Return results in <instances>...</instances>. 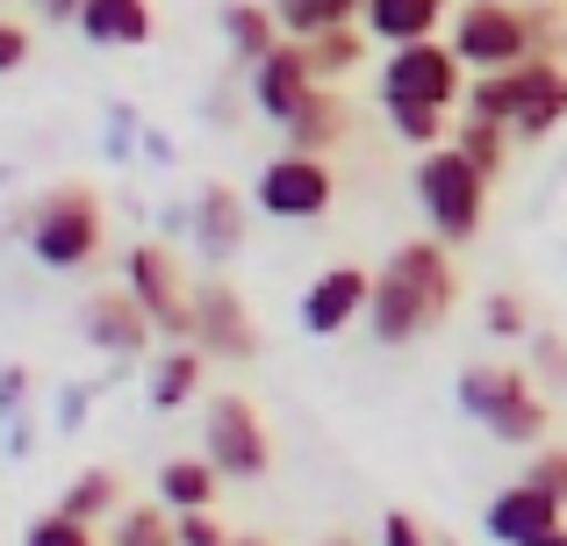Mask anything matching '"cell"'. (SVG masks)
Instances as JSON below:
<instances>
[{"label":"cell","instance_id":"obj_1","mask_svg":"<svg viewBox=\"0 0 567 546\" xmlns=\"http://www.w3.org/2000/svg\"><path fill=\"white\" fill-rule=\"evenodd\" d=\"M460 302V267L439 238H410L381 259L374 302H367V331L381 346H416L424 331H439Z\"/></svg>","mask_w":567,"mask_h":546},{"label":"cell","instance_id":"obj_2","mask_svg":"<svg viewBox=\"0 0 567 546\" xmlns=\"http://www.w3.org/2000/svg\"><path fill=\"white\" fill-rule=\"evenodd\" d=\"M467 115L503 123L517 144H539L567 123V65L554 58H525L503 72H467Z\"/></svg>","mask_w":567,"mask_h":546},{"label":"cell","instance_id":"obj_3","mask_svg":"<svg viewBox=\"0 0 567 546\" xmlns=\"http://www.w3.org/2000/svg\"><path fill=\"white\" fill-rule=\"evenodd\" d=\"M460 410L482 424L496 446H546V424H554V403L546 389L532 381V367H511V360H482L460 374Z\"/></svg>","mask_w":567,"mask_h":546},{"label":"cell","instance_id":"obj_4","mask_svg":"<svg viewBox=\"0 0 567 546\" xmlns=\"http://www.w3.org/2000/svg\"><path fill=\"white\" fill-rule=\"evenodd\" d=\"M22 245L37 253V267L51 274H80L101 259V245H109V216H101V195L80 181L51 187V195L37 202V209L22 216Z\"/></svg>","mask_w":567,"mask_h":546},{"label":"cell","instance_id":"obj_5","mask_svg":"<svg viewBox=\"0 0 567 546\" xmlns=\"http://www.w3.org/2000/svg\"><path fill=\"white\" fill-rule=\"evenodd\" d=\"M488 187H496V181H488L482 166H467L453 144H439V152L416 158V209H424V224H431L439 245H467L474 230H482Z\"/></svg>","mask_w":567,"mask_h":546},{"label":"cell","instance_id":"obj_6","mask_svg":"<svg viewBox=\"0 0 567 546\" xmlns=\"http://www.w3.org/2000/svg\"><path fill=\"white\" fill-rule=\"evenodd\" d=\"M445 43L460 51L467 72H503L532 58V14L525 0H460L453 22H445Z\"/></svg>","mask_w":567,"mask_h":546},{"label":"cell","instance_id":"obj_7","mask_svg":"<svg viewBox=\"0 0 567 546\" xmlns=\"http://www.w3.org/2000/svg\"><path fill=\"white\" fill-rule=\"evenodd\" d=\"M251 202H259V216H274V224H317V216H331V202H338V173H331V158L280 152V158L259 166Z\"/></svg>","mask_w":567,"mask_h":546},{"label":"cell","instance_id":"obj_8","mask_svg":"<svg viewBox=\"0 0 567 546\" xmlns=\"http://www.w3.org/2000/svg\"><path fill=\"white\" fill-rule=\"evenodd\" d=\"M202 453H208V467L230 475V482H259L266 467H274V439H266V418L251 410V395H208Z\"/></svg>","mask_w":567,"mask_h":546},{"label":"cell","instance_id":"obj_9","mask_svg":"<svg viewBox=\"0 0 567 546\" xmlns=\"http://www.w3.org/2000/svg\"><path fill=\"white\" fill-rule=\"evenodd\" d=\"M123 288L137 295V309L158 323V338H194V280L181 274L173 245H137L123 259Z\"/></svg>","mask_w":567,"mask_h":546},{"label":"cell","instance_id":"obj_10","mask_svg":"<svg viewBox=\"0 0 567 546\" xmlns=\"http://www.w3.org/2000/svg\"><path fill=\"white\" fill-rule=\"evenodd\" d=\"M460 51L445 37H424V43H395L381 58V101H424V109H453L460 101Z\"/></svg>","mask_w":567,"mask_h":546},{"label":"cell","instance_id":"obj_11","mask_svg":"<svg viewBox=\"0 0 567 546\" xmlns=\"http://www.w3.org/2000/svg\"><path fill=\"white\" fill-rule=\"evenodd\" d=\"M208 360H259V317L245 309V295L230 280H194V338Z\"/></svg>","mask_w":567,"mask_h":546},{"label":"cell","instance_id":"obj_12","mask_svg":"<svg viewBox=\"0 0 567 546\" xmlns=\"http://www.w3.org/2000/svg\"><path fill=\"white\" fill-rule=\"evenodd\" d=\"M80 331H86V346L109 352V360H137V352H152L158 323L137 309V295H130V288H94V295H86V309H80Z\"/></svg>","mask_w":567,"mask_h":546},{"label":"cell","instance_id":"obj_13","mask_svg":"<svg viewBox=\"0 0 567 546\" xmlns=\"http://www.w3.org/2000/svg\"><path fill=\"white\" fill-rule=\"evenodd\" d=\"M367 302H374V274L367 267H323L302 288V331L309 338H338L346 323L367 317Z\"/></svg>","mask_w":567,"mask_h":546},{"label":"cell","instance_id":"obj_14","mask_svg":"<svg viewBox=\"0 0 567 546\" xmlns=\"http://www.w3.org/2000/svg\"><path fill=\"white\" fill-rule=\"evenodd\" d=\"M488 539L496 546H532V539H546V533H560L567 525V504H554L546 490H532V482H511V490H496L488 496Z\"/></svg>","mask_w":567,"mask_h":546},{"label":"cell","instance_id":"obj_15","mask_svg":"<svg viewBox=\"0 0 567 546\" xmlns=\"http://www.w3.org/2000/svg\"><path fill=\"white\" fill-rule=\"evenodd\" d=\"M309 94H317V72H309L302 43H295V37H280V51L251 65V109H259L266 123H288V115L302 109Z\"/></svg>","mask_w":567,"mask_h":546},{"label":"cell","instance_id":"obj_16","mask_svg":"<svg viewBox=\"0 0 567 546\" xmlns=\"http://www.w3.org/2000/svg\"><path fill=\"white\" fill-rule=\"evenodd\" d=\"M453 22V0H367L360 8V29L374 43H424V37H439V29Z\"/></svg>","mask_w":567,"mask_h":546},{"label":"cell","instance_id":"obj_17","mask_svg":"<svg viewBox=\"0 0 567 546\" xmlns=\"http://www.w3.org/2000/svg\"><path fill=\"white\" fill-rule=\"evenodd\" d=\"M288 152H309V158H331L338 144L352 137V109H346V94H338V86H317V94L302 101V109L288 115Z\"/></svg>","mask_w":567,"mask_h":546},{"label":"cell","instance_id":"obj_18","mask_svg":"<svg viewBox=\"0 0 567 546\" xmlns=\"http://www.w3.org/2000/svg\"><path fill=\"white\" fill-rule=\"evenodd\" d=\"M202 360L208 352L202 346H166V352H152V360H144V403L158 410V418H173V410H187L194 395H202Z\"/></svg>","mask_w":567,"mask_h":546},{"label":"cell","instance_id":"obj_19","mask_svg":"<svg viewBox=\"0 0 567 546\" xmlns=\"http://www.w3.org/2000/svg\"><path fill=\"white\" fill-rule=\"evenodd\" d=\"M187 230H194V245H202L216 267L237 259V245H245V202L230 195V181H208L202 195H194V224Z\"/></svg>","mask_w":567,"mask_h":546},{"label":"cell","instance_id":"obj_20","mask_svg":"<svg viewBox=\"0 0 567 546\" xmlns=\"http://www.w3.org/2000/svg\"><path fill=\"white\" fill-rule=\"evenodd\" d=\"M80 37L101 51H137V43H152V0H86Z\"/></svg>","mask_w":567,"mask_h":546},{"label":"cell","instance_id":"obj_21","mask_svg":"<svg viewBox=\"0 0 567 546\" xmlns=\"http://www.w3.org/2000/svg\"><path fill=\"white\" fill-rule=\"evenodd\" d=\"M280 37H288V29H280V14L266 8V0H230V8H223V43H230V58L245 72L259 65V58H274Z\"/></svg>","mask_w":567,"mask_h":546},{"label":"cell","instance_id":"obj_22","mask_svg":"<svg viewBox=\"0 0 567 546\" xmlns=\"http://www.w3.org/2000/svg\"><path fill=\"white\" fill-rule=\"evenodd\" d=\"M367 29L360 22H346V29H323V37H309L302 43V58H309V72H317V86H338V80H352L360 72V58H367Z\"/></svg>","mask_w":567,"mask_h":546},{"label":"cell","instance_id":"obj_23","mask_svg":"<svg viewBox=\"0 0 567 546\" xmlns=\"http://www.w3.org/2000/svg\"><path fill=\"white\" fill-rule=\"evenodd\" d=\"M216 467H208V453H194V461H181L173 453L166 467H158V504L166 511H216Z\"/></svg>","mask_w":567,"mask_h":546},{"label":"cell","instance_id":"obj_24","mask_svg":"<svg viewBox=\"0 0 567 546\" xmlns=\"http://www.w3.org/2000/svg\"><path fill=\"white\" fill-rule=\"evenodd\" d=\"M58 511L80 525H109L115 511H123V475L115 467H86V475H72V490L58 496Z\"/></svg>","mask_w":567,"mask_h":546},{"label":"cell","instance_id":"obj_25","mask_svg":"<svg viewBox=\"0 0 567 546\" xmlns=\"http://www.w3.org/2000/svg\"><path fill=\"white\" fill-rule=\"evenodd\" d=\"M266 8L280 14V29H288L295 43H309V37H323V29L360 22V8H367V0H266Z\"/></svg>","mask_w":567,"mask_h":546},{"label":"cell","instance_id":"obj_26","mask_svg":"<svg viewBox=\"0 0 567 546\" xmlns=\"http://www.w3.org/2000/svg\"><path fill=\"white\" fill-rule=\"evenodd\" d=\"M445 144H453V152L467 158V166H482L488 181H496V173L511 166V152H517V137H511V130H503V123H482V115H460V130H453Z\"/></svg>","mask_w":567,"mask_h":546},{"label":"cell","instance_id":"obj_27","mask_svg":"<svg viewBox=\"0 0 567 546\" xmlns=\"http://www.w3.org/2000/svg\"><path fill=\"white\" fill-rule=\"evenodd\" d=\"M109 546H181V518L166 504H123L109 518Z\"/></svg>","mask_w":567,"mask_h":546},{"label":"cell","instance_id":"obj_28","mask_svg":"<svg viewBox=\"0 0 567 546\" xmlns=\"http://www.w3.org/2000/svg\"><path fill=\"white\" fill-rule=\"evenodd\" d=\"M388 130H395L402 144H416V152H439L445 137H453V123H445V109H424V101H381Z\"/></svg>","mask_w":567,"mask_h":546},{"label":"cell","instance_id":"obj_29","mask_svg":"<svg viewBox=\"0 0 567 546\" xmlns=\"http://www.w3.org/2000/svg\"><path fill=\"white\" fill-rule=\"evenodd\" d=\"M532 14V58H567V0H525Z\"/></svg>","mask_w":567,"mask_h":546},{"label":"cell","instance_id":"obj_30","mask_svg":"<svg viewBox=\"0 0 567 546\" xmlns=\"http://www.w3.org/2000/svg\"><path fill=\"white\" fill-rule=\"evenodd\" d=\"M482 323H488V338H503V346H517V338H532V309L517 302L511 288H496L482 302Z\"/></svg>","mask_w":567,"mask_h":546},{"label":"cell","instance_id":"obj_31","mask_svg":"<svg viewBox=\"0 0 567 546\" xmlns=\"http://www.w3.org/2000/svg\"><path fill=\"white\" fill-rule=\"evenodd\" d=\"M22 546H94V525H80V518H65V511H43L37 525L22 533Z\"/></svg>","mask_w":567,"mask_h":546},{"label":"cell","instance_id":"obj_32","mask_svg":"<svg viewBox=\"0 0 567 546\" xmlns=\"http://www.w3.org/2000/svg\"><path fill=\"white\" fill-rule=\"evenodd\" d=\"M525 346H532V381H539V389H546V395H554V389H560V381H567V346H560V338H554V331H532V338H525Z\"/></svg>","mask_w":567,"mask_h":546},{"label":"cell","instance_id":"obj_33","mask_svg":"<svg viewBox=\"0 0 567 546\" xmlns=\"http://www.w3.org/2000/svg\"><path fill=\"white\" fill-rule=\"evenodd\" d=\"M525 482H532V490H546L554 504H567V446H539V453H532V467H525Z\"/></svg>","mask_w":567,"mask_h":546},{"label":"cell","instance_id":"obj_34","mask_svg":"<svg viewBox=\"0 0 567 546\" xmlns=\"http://www.w3.org/2000/svg\"><path fill=\"white\" fill-rule=\"evenodd\" d=\"M181 518V546H237V533H223L216 511H173Z\"/></svg>","mask_w":567,"mask_h":546},{"label":"cell","instance_id":"obj_35","mask_svg":"<svg viewBox=\"0 0 567 546\" xmlns=\"http://www.w3.org/2000/svg\"><path fill=\"white\" fill-rule=\"evenodd\" d=\"M22 65H29V29L0 14V80H8V72H22Z\"/></svg>","mask_w":567,"mask_h":546},{"label":"cell","instance_id":"obj_36","mask_svg":"<svg viewBox=\"0 0 567 546\" xmlns=\"http://www.w3.org/2000/svg\"><path fill=\"white\" fill-rule=\"evenodd\" d=\"M381 546H439V539H431L410 511H388V518H381Z\"/></svg>","mask_w":567,"mask_h":546},{"label":"cell","instance_id":"obj_37","mask_svg":"<svg viewBox=\"0 0 567 546\" xmlns=\"http://www.w3.org/2000/svg\"><path fill=\"white\" fill-rule=\"evenodd\" d=\"M130 137H137V109H130V101H115V109H109V152L130 158Z\"/></svg>","mask_w":567,"mask_h":546},{"label":"cell","instance_id":"obj_38","mask_svg":"<svg viewBox=\"0 0 567 546\" xmlns=\"http://www.w3.org/2000/svg\"><path fill=\"white\" fill-rule=\"evenodd\" d=\"M22 395H29V374H22V367H8V374H0V424L22 418Z\"/></svg>","mask_w":567,"mask_h":546},{"label":"cell","instance_id":"obj_39","mask_svg":"<svg viewBox=\"0 0 567 546\" xmlns=\"http://www.w3.org/2000/svg\"><path fill=\"white\" fill-rule=\"evenodd\" d=\"M80 424H86V389H72L65 410H58V432H80Z\"/></svg>","mask_w":567,"mask_h":546},{"label":"cell","instance_id":"obj_40","mask_svg":"<svg viewBox=\"0 0 567 546\" xmlns=\"http://www.w3.org/2000/svg\"><path fill=\"white\" fill-rule=\"evenodd\" d=\"M80 8H86V0H37L43 22H80Z\"/></svg>","mask_w":567,"mask_h":546},{"label":"cell","instance_id":"obj_41","mask_svg":"<svg viewBox=\"0 0 567 546\" xmlns=\"http://www.w3.org/2000/svg\"><path fill=\"white\" fill-rule=\"evenodd\" d=\"M532 546H567V525H560V533H546V539H532Z\"/></svg>","mask_w":567,"mask_h":546},{"label":"cell","instance_id":"obj_42","mask_svg":"<svg viewBox=\"0 0 567 546\" xmlns=\"http://www.w3.org/2000/svg\"><path fill=\"white\" fill-rule=\"evenodd\" d=\"M317 546H360V539H352V533H331V539H317Z\"/></svg>","mask_w":567,"mask_h":546},{"label":"cell","instance_id":"obj_43","mask_svg":"<svg viewBox=\"0 0 567 546\" xmlns=\"http://www.w3.org/2000/svg\"><path fill=\"white\" fill-rule=\"evenodd\" d=\"M237 546H274V539H259V533H237Z\"/></svg>","mask_w":567,"mask_h":546},{"label":"cell","instance_id":"obj_44","mask_svg":"<svg viewBox=\"0 0 567 546\" xmlns=\"http://www.w3.org/2000/svg\"><path fill=\"white\" fill-rule=\"evenodd\" d=\"M439 546H453V539H439Z\"/></svg>","mask_w":567,"mask_h":546}]
</instances>
